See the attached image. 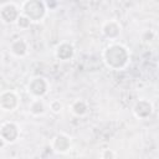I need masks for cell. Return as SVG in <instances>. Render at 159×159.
Listing matches in <instances>:
<instances>
[{
    "instance_id": "cell-2",
    "label": "cell",
    "mask_w": 159,
    "mask_h": 159,
    "mask_svg": "<svg viewBox=\"0 0 159 159\" xmlns=\"http://www.w3.org/2000/svg\"><path fill=\"white\" fill-rule=\"evenodd\" d=\"M47 5L40 0H26L20 4L21 15L26 16L31 22H41L47 15Z\"/></svg>"
},
{
    "instance_id": "cell-3",
    "label": "cell",
    "mask_w": 159,
    "mask_h": 159,
    "mask_svg": "<svg viewBox=\"0 0 159 159\" xmlns=\"http://www.w3.org/2000/svg\"><path fill=\"white\" fill-rule=\"evenodd\" d=\"M26 88L32 98H42L47 94V92L50 89V83L45 77L36 76L29 81Z\"/></svg>"
},
{
    "instance_id": "cell-9",
    "label": "cell",
    "mask_w": 159,
    "mask_h": 159,
    "mask_svg": "<svg viewBox=\"0 0 159 159\" xmlns=\"http://www.w3.org/2000/svg\"><path fill=\"white\" fill-rule=\"evenodd\" d=\"M101 31H102L104 37L114 41L120 36L122 27H120V24L117 20H107V21H104L102 24Z\"/></svg>"
},
{
    "instance_id": "cell-17",
    "label": "cell",
    "mask_w": 159,
    "mask_h": 159,
    "mask_svg": "<svg viewBox=\"0 0 159 159\" xmlns=\"http://www.w3.org/2000/svg\"><path fill=\"white\" fill-rule=\"evenodd\" d=\"M5 145H6V143H5V142H4V139L0 137V149H2Z\"/></svg>"
},
{
    "instance_id": "cell-5",
    "label": "cell",
    "mask_w": 159,
    "mask_h": 159,
    "mask_svg": "<svg viewBox=\"0 0 159 159\" xmlns=\"http://www.w3.org/2000/svg\"><path fill=\"white\" fill-rule=\"evenodd\" d=\"M20 14V6L15 2H4L0 5V21L2 24H15Z\"/></svg>"
},
{
    "instance_id": "cell-10",
    "label": "cell",
    "mask_w": 159,
    "mask_h": 159,
    "mask_svg": "<svg viewBox=\"0 0 159 159\" xmlns=\"http://www.w3.org/2000/svg\"><path fill=\"white\" fill-rule=\"evenodd\" d=\"M75 55V47L70 42H61L55 47V56L61 61H68Z\"/></svg>"
},
{
    "instance_id": "cell-14",
    "label": "cell",
    "mask_w": 159,
    "mask_h": 159,
    "mask_svg": "<svg viewBox=\"0 0 159 159\" xmlns=\"http://www.w3.org/2000/svg\"><path fill=\"white\" fill-rule=\"evenodd\" d=\"M48 108L50 111L53 113V114H58L61 113V111L63 109V104L60 99H52L50 103H48Z\"/></svg>"
},
{
    "instance_id": "cell-13",
    "label": "cell",
    "mask_w": 159,
    "mask_h": 159,
    "mask_svg": "<svg viewBox=\"0 0 159 159\" xmlns=\"http://www.w3.org/2000/svg\"><path fill=\"white\" fill-rule=\"evenodd\" d=\"M29 112L34 117L42 116L46 112V104L42 98H32L29 104Z\"/></svg>"
},
{
    "instance_id": "cell-16",
    "label": "cell",
    "mask_w": 159,
    "mask_h": 159,
    "mask_svg": "<svg viewBox=\"0 0 159 159\" xmlns=\"http://www.w3.org/2000/svg\"><path fill=\"white\" fill-rule=\"evenodd\" d=\"M101 158L102 159H116V152L113 149H103L101 152Z\"/></svg>"
},
{
    "instance_id": "cell-6",
    "label": "cell",
    "mask_w": 159,
    "mask_h": 159,
    "mask_svg": "<svg viewBox=\"0 0 159 159\" xmlns=\"http://www.w3.org/2000/svg\"><path fill=\"white\" fill-rule=\"evenodd\" d=\"M20 128L14 122H5L0 125V137L6 144L15 143L20 137Z\"/></svg>"
},
{
    "instance_id": "cell-15",
    "label": "cell",
    "mask_w": 159,
    "mask_h": 159,
    "mask_svg": "<svg viewBox=\"0 0 159 159\" xmlns=\"http://www.w3.org/2000/svg\"><path fill=\"white\" fill-rule=\"evenodd\" d=\"M16 26L19 27V29H21V30H26V29H29L30 26H31V21L26 17V16H24V15H21L20 14V16L17 17V20H16Z\"/></svg>"
},
{
    "instance_id": "cell-12",
    "label": "cell",
    "mask_w": 159,
    "mask_h": 159,
    "mask_svg": "<svg viewBox=\"0 0 159 159\" xmlns=\"http://www.w3.org/2000/svg\"><path fill=\"white\" fill-rule=\"evenodd\" d=\"M70 111L76 117H84L88 112V103L84 99H75L70 104Z\"/></svg>"
},
{
    "instance_id": "cell-18",
    "label": "cell",
    "mask_w": 159,
    "mask_h": 159,
    "mask_svg": "<svg viewBox=\"0 0 159 159\" xmlns=\"http://www.w3.org/2000/svg\"><path fill=\"white\" fill-rule=\"evenodd\" d=\"M12 159H16V158H12Z\"/></svg>"
},
{
    "instance_id": "cell-7",
    "label": "cell",
    "mask_w": 159,
    "mask_h": 159,
    "mask_svg": "<svg viewBox=\"0 0 159 159\" xmlns=\"http://www.w3.org/2000/svg\"><path fill=\"white\" fill-rule=\"evenodd\" d=\"M71 145H72L71 138L65 133H57L50 142L51 149L58 154H67L71 149Z\"/></svg>"
},
{
    "instance_id": "cell-1",
    "label": "cell",
    "mask_w": 159,
    "mask_h": 159,
    "mask_svg": "<svg viewBox=\"0 0 159 159\" xmlns=\"http://www.w3.org/2000/svg\"><path fill=\"white\" fill-rule=\"evenodd\" d=\"M102 60L109 70L122 71L130 62V52L128 47L122 43L113 42L109 43L102 52Z\"/></svg>"
},
{
    "instance_id": "cell-11",
    "label": "cell",
    "mask_w": 159,
    "mask_h": 159,
    "mask_svg": "<svg viewBox=\"0 0 159 159\" xmlns=\"http://www.w3.org/2000/svg\"><path fill=\"white\" fill-rule=\"evenodd\" d=\"M10 52L16 57H25L29 53V43L25 39H15L10 43Z\"/></svg>"
},
{
    "instance_id": "cell-8",
    "label": "cell",
    "mask_w": 159,
    "mask_h": 159,
    "mask_svg": "<svg viewBox=\"0 0 159 159\" xmlns=\"http://www.w3.org/2000/svg\"><path fill=\"white\" fill-rule=\"evenodd\" d=\"M132 111H133V114L138 119H147L153 113V104L150 101H148L145 98H140L134 103Z\"/></svg>"
},
{
    "instance_id": "cell-4",
    "label": "cell",
    "mask_w": 159,
    "mask_h": 159,
    "mask_svg": "<svg viewBox=\"0 0 159 159\" xmlns=\"http://www.w3.org/2000/svg\"><path fill=\"white\" fill-rule=\"evenodd\" d=\"M20 106V98L12 89H5L0 92V111L14 112Z\"/></svg>"
}]
</instances>
